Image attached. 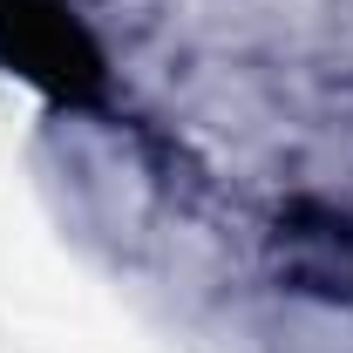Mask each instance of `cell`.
<instances>
[{
	"label": "cell",
	"mask_w": 353,
	"mask_h": 353,
	"mask_svg": "<svg viewBox=\"0 0 353 353\" xmlns=\"http://www.w3.org/2000/svg\"><path fill=\"white\" fill-rule=\"evenodd\" d=\"M279 265L299 292L353 306V218L326 204H292L279 218Z\"/></svg>",
	"instance_id": "1"
}]
</instances>
